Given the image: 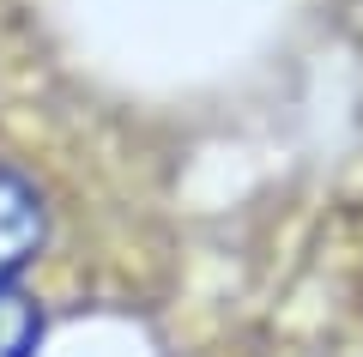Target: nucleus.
Here are the masks:
<instances>
[{
  "label": "nucleus",
  "mask_w": 363,
  "mask_h": 357,
  "mask_svg": "<svg viewBox=\"0 0 363 357\" xmlns=\"http://www.w3.org/2000/svg\"><path fill=\"white\" fill-rule=\"evenodd\" d=\"M43 236H49V212L37 182L0 164V291H13V279L43 255Z\"/></svg>",
  "instance_id": "1"
},
{
  "label": "nucleus",
  "mask_w": 363,
  "mask_h": 357,
  "mask_svg": "<svg viewBox=\"0 0 363 357\" xmlns=\"http://www.w3.org/2000/svg\"><path fill=\"white\" fill-rule=\"evenodd\" d=\"M43 309L25 291H0V357H37Z\"/></svg>",
  "instance_id": "2"
}]
</instances>
